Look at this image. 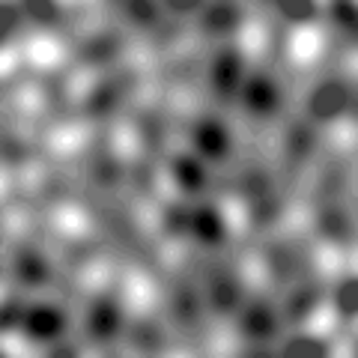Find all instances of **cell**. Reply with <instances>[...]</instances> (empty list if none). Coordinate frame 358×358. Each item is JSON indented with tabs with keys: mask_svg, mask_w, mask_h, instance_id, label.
<instances>
[{
	"mask_svg": "<svg viewBox=\"0 0 358 358\" xmlns=\"http://www.w3.org/2000/svg\"><path fill=\"white\" fill-rule=\"evenodd\" d=\"M346 105H350V93H346V87L338 81L317 87L310 96V110H313V117H320V120L338 117L341 110H346Z\"/></svg>",
	"mask_w": 358,
	"mask_h": 358,
	"instance_id": "cell-1",
	"label": "cell"
},
{
	"mask_svg": "<svg viewBox=\"0 0 358 358\" xmlns=\"http://www.w3.org/2000/svg\"><path fill=\"white\" fill-rule=\"evenodd\" d=\"M245 102H248L251 110L257 114H268V110L278 108V90L272 87V81H266V78H254L245 90Z\"/></svg>",
	"mask_w": 358,
	"mask_h": 358,
	"instance_id": "cell-2",
	"label": "cell"
},
{
	"mask_svg": "<svg viewBox=\"0 0 358 358\" xmlns=\"http://www.w3.org/2000/svg\"><path fill=\"white\" fill-rule=\"evenodd\" d=\"M197 147L203 150L209 159H221V155L230 150L227 131H224L218 122H203V126L197 129Z\"/></svg>",
	"mask_w": 358,
	"mask_h": 358,
	"instance_id": "cell-3",
	"label": "cell"
},
{
	"mask_svg": "<svg viewBox=\"0 0 358 358\" xmlns=\"http://www.w3.org/2000/svg\"><path fill=\"white\" fill-rule=\"evenodd\" d=\"M120 326V317H117V308L110 305V301H99V305L93 308V313H90V331L96 334V338H110V334L117 331Z\"/></svg>",
	"mask_w": 358,
	"mask_h": 358,
	"instance_id": "cell-4",
	"label": "cell"
},
{
	"mask_svg": "<svg viewBox=\"0 0 358 358\" xmlns=\"http://www.w3.org/2000/svg\"><path fill=\"white\" fill-rule=\"evenodd\" d=\"M27 326L36 338H54L63 329V313H57L54 308H36L27 317Z\"/></svg>",
	"mask_w": 358,
	"mask_h": 358,
	"instance_id": "cell-5",
	"label": "cell"
},
{
	"mask_svg": "<svg viewBox=\"0 0 358 358\" xmlns=\"http://www.w3.org/2000/svg\"><path fill=\"white\" fill-rule=\"evenodd\" d=\"M212 81L221 93H230V90H236L239 84V57L236 54H221L215 69H212Z\"/></svg>",
	"mask_w": 358,
	"mask_h": 358,
	"instance_id": "cell-6",
	"label": "cell"
},
{
	"mask_svg": "<svg viewBox=\"0 0 358 358\" xmlns=\"http://www.w3.org/2000/svg\"><path fill=\"white\" fill-rule=\"evenodd\" d=\"M192 227H194V233L203 242H221V236H224L221 218L212 209H200L197 215H194V221H192Z\"/></svg>",
	"mask_w": 358,
	"mask_h": 358,
	"instance_id": "cell-7",
	"label": "cell"
},
{
	"mask_svg": "<svg viewBox=\"0 0 358 358\" xmlns=\"http://www.w3.org/2000/svg\"><path fill=\"white\" fill-rule=\"evenodd\" d=\"M173 173H176V179H179V185L188 188V192H197V188L206 182L203 167H200L197 162H192V159H179V162L173 164Z\"/></svg>",
	"mask_w": 358,
	"mask_h": 358,
	"instance_id": "cell-8",
	"label": "cell"
},
{
	"mask_svg": "<svg viewBox=\"0 0 358 358\" xmlns=\"http://www.w3.org/2000/svg\"><path fill=\"white\" fill-rule=\"evenodd\" d=\"M245 329H248L254 338H268L275 331V317L268 308H251L245 313Z\"/></svg>",
	"mask_w": 358,
	"mask_h": 358,
	"instance_id": "cell-9",
	"label": "cell"
},
{
	"mask_svg": "<svg viewBox=\"0 0 358 358\" xmlns=\"http://www.w3.org/2000/svg\"><path fill=\"white\" fill-rule=\"evenodd\" d=\"M114 51H117V36H96L93 42H87L84 45V57L90 60V63H102V60H108V57H114Z\"/></svg>",
	"mask_w": 358,
	"mask_h": 358,
	"instance_id": "cell-10",
	"label": "cell"
},
{
	"mask_svg": "<svg viewBox=\"0 0 358 358\" xmlns=\"http://www.w3.org/2000/svg\"><path fill=\"white\" fill-rule=\"evenodd\" d=\"M233 24H236V9L233 6H215L206 13V27L212 33H227L233 30Z\"/></svg>",
	"mask_w": 358,
	"mask_h": 358,
	"instance_id": "cell-11",
	"label": "cell"
},
{
	"mask_svg": "<svg viewBox=\"0 0 358 358\" xmlns=\"http://www.w3.org/2000/svg\"><path fill=\"white\" fill-rule=\"evenodd\" d=\"M173 313L179 322H185V326H192L197 320V299L192 289H179L176 293V301H173Z\"/></svg>",
	"mask_w": 358,
	"mask_h": 358,
	"instance_id": "cell-12",
	"label": "cell"
},
{
	"mask_svg": "<svg viewBox=\"0 0 358 358\" xmlns=\"http://www.w3.org/2000/svg\"><path fill=\"white\" fill-rule=\"evenodd\" d=\"M18 275L24 278L27 284H42L45 281V263L36 254H21L18 257Z\"/></svg>",
	"mask_w": 358,
	"mask_h": 358,
	"instance_id": "cell-13",
	"label": "cell"
},
{
	"mask_svg": "<svg viewBox=\"0 0 358 358\" xmlns=\"http://www.w3.org/2000/svg\"><path fill=\"white\" fill-rule=\"evenodd\" d=\"M289 358H320V355H326V343H320V341H310V338H296V341H289L287 343V350H284Z\"/></svg>",
	"mask_w": 358,
	"mask_h": 358,
	"instance_id": "cell-14",
	"label": "cell"
},
{
	"mask_svg": "<svg viewBox=\"0 0 358 358\" xmlns=\"http://www.w3.org/2000/svg\"><path fill=\"white\" fill-rule=\"evenodd\" d=\"M212 299H215V308L218 310H230L233 305H236V287H233V281H227V278H218L215 284H212Z\"/></svg>",
	"mask_w": 358,
	"mask_h": 358,
	"instance_id": "cell-15",
	"label": "cell"
},
{
	"mask_svg": "<svg viewBox=\"0 0 358 358\" xmlns=\"http://www.w3.org/2000/svg\"><path fill=\"white\" fill-rule=\"evenodd\" d=\"M317 305V289H299V293L293 296V301H289V317L293 320H305L308 310Z\"/></svg>",
	"mask_w": 358,
	"mask_h": 358,
	"instance_id": "cell-16",
	"label": "cell"
},
{
	"mask_svg": "<svg viewBox=\"0 0 358 358\" xmlns=\"http://www.w3.org/2000/svg\"><path fill=\"white\" fill-rule=\"evenodd\" d=\"M313 147V134L308 126H293V131H289V152L296 155V159H301V155H308Z\"/></svg>",
	"mask_w": 358,
	"mask_h": 358,
	"instance_id": "cell-17",
	"label": "cell"
},
{
	"mask_svg": "<svg viewBox=\"0 0 358 358\" xmlns=\"http://www.w3.org/2000/svg\"><path fill=\"white\" fill-rule=\"evenodd\" d=\"M278 9L287 15V18H293V21H308V18H313V13H317V6L313 3H308V0H281L278 3Z\"/></svg>",
	"mask_w": 358,
	"mask_h": 358,
	"instance_id": "cell-18",
	"label": "cell"
},
{
	"mask_svg": "<svg viewBox=\"0 0 358 358\" xmlns=\"http://www.w3.org/2000/svg\"><path fill=\"white\" fill-rule=\"evenodd\" d=\"M320 230L326 233V236H334V239L346 236V218H343V212H338V209L326 212V215L320 218Z\"/></svg>",
	"mask_w": 358,
	"mask_h": 358,
	"instance_id": "cell-19",
	"label": "cell"
},
{
	"mask_svg": "<svg viewBox=\"0 0 358 358\" xmlns=\"http://www.w3.org/2000/svg\"><path fill=\"white\" fill-rule=\"evenodd\" d=\"M338 308L343 317H355V308H358V284L355 281H346L338 289Z\"/></svg>",
	"mask_w": 358,
	"mask_h": 358,
	"instance_id": "cell-20",
	"label": "cell"
},
{
	"mask_svg": "<svg viewBox=\"0 0 358 358\" xmlns=\"http://www.w3.org/2000/svg\"><path fill=\"white\" fill-rule=\"evenodd\" d=\"M114 102H117V90L110 84H105V87L96 90L93 99H90V110H93V114H105V110L114 108Z\"/></svg>",
	"mask_w": 358,
	"mask_h": 358,
	"instance_id": "cell-21",
	"label": "cell"
},
{
	"mask_svg": "<svg viewBox=\"0 0 358 358\" xmlns=\"http://www.w3.org/2000/svg\"><path fill=\"white\" fill-rule=\"evenodd\" d=\"M27 13L36 21H42V24H54V21H57V6L48 3V0H30Z\"/></svg>",
	"mask_w": 358,
	"mask_h": 358,
	"instance_id": "cell-22",
	"label": "cell"
},
{
	"mask_svg": "<svg viewBox=\"0 0 358 358\" xmlns=\"http://www.w3.org/2000/svg\"><path fill=\"white\" fill-rule=\"evenodd\" d=\"M275 218H278V200L260 197V203L254 206V221L260 224V227H266V224H272Z\"/></svg>",
	"mask_w": 358,
	"mask_h": 358,
	"instance_id": "cell-23",
	"label": "cell"
},
{
	"mask_svg": "<svg viewBox=\"0 0 358 358\" xmlns=\"http://www.w3.org/2000/svg\"><path fill=\"white\" fill-rule=\"evenodd\" d=\"M126 13L134 21H141V24H152V21H155V6L152 3H143V0H131V3L126 6Z\"/></svg>",
	"mask_w": 358,
	"mask_h": 358,
	"instance_id": "cell-24",
	"label": "cell"
},
{
	"mask_svg": "<svg viewBox=\"0 0 358 358\" xmlns=\"http://www.w3.org/2000/svg\"><path fill=\"white\" fill-rule=\"evenodd\" d=\"M134 341H138V346H143V350H155V346H159V329L150 326V322H141V326L134 329Z\"/></svg>",
	"mask_w": 358,
	"mask_h": 358,
	"instance_id": "cell-25",
	"label": "cell"
},
{
	"mask_svg": "<svg viewBox=\"0 0 358 358\" xmlns=\"http://www.w3.org/2000/svg\"><path fill=\"white\" fill-rule=\"evenodd\" d=\"M268 260H272L275 275L289 278V272H293V260L287 257V251H284V248H268Z\"/></svg>",
	"mask_w": 358,
	"mask_h": 358,
	"instance_id": "cell-26",
	"label": "cell"
},
{
	"mask_svg": "<svg viewBox=\"0 0 358 358\" xmlns=\"http://www.w3.org/2000/svg\"><path fill=\"white\" fill-rule=\"evenodd\" d=\"M245 192H248L251 197H263L268 192V179L263 173H251L248 179H245Z\"/></svg>",
	"mask_w": 358,
	"mask_h": 358,
	"instance_id": "cell-27",
	"label": "cell"
},
{
	"mask_svg": "<svg viewBox=\"0 0 358 358\" xmlns=\"http://www.w3.org/2000/svg\"><path fill=\"white\" fill-rule=\"evenodd\" d=\"M96 176H99V182H102V185H114L117 182V164L102 159V162H99V167H96Z\"/></svg>",
	"mask_w": 358,
	"mask_h": 358,
	"instance_id": "cell-28",
	"label": "cell"
},
{
	"mask_svg": "<svg viewBox=\"0 0 358 358\" xmlns=\"http://www.w3.org/2000/svg\"><path fill=\"white\" fill-rule=\"evenodd\" d=\"M334 15H338L341 24L355 27V6L352 3H338V6H334Z\"/></svg>",
	"mask_w": 358,
	"mask_h": 358,
	"instance_id": "cell-29",
	"label": "cell"
},
{
	"mask_svg": "<svg viewBox=\"0 0 358 358\" xmlns=\"http://www.w3.org/2000/svg\"><path fill=\"white\" fill-rule=\"evenodd\" d=\"M167 227H171L173 233L185 230L188 227V215H185L182 209H171V212H167Z\"/></svg>",
	"mask_w": 358,
	"mask_h": 358,
	"instance_id": "cell-30",
	"label": "cell"
},
{
	"mask_svg": "<svg viewBox=\"0 0 358 358\" xmlns=\"http://www.w3.org/2000/svg\"><path fill=\"white\" fill-rule=\"evenodd\" d=\"M143 126H147V143H150V147H152V143H159V122H155L152 117H147Z\"/></svg>",
	"mask_w": 358,
	"mask_h": 358,
	"instance_id": "cell-31",
	"label": "cell"
},
{
	"mask_svg": "<svg viewBox=\"0 0 358 358\" xmlns=\"http://www.w3.org/2000/svg\"><path fill=\"white\" fill-rule=\"evenodd\" d=\"M15 21H18V15H15V9H3V36H9V30L15 27Z\"/></svg>",
	"mask_w": 358,
	"mask_h": 358,
	"instance_id": "cell-32",
	"label": "cell"
},
{
	"mask_svg": "<svg viewBox=\"0 0 358 358\" xmlns=\"http://www.w3.org/2000/svg\"><path fill=\"white\" fill-rule=\"evenodd\" d=\"M6 159L9 162H18L21 159V147H18L15 141H6Z\"/></svg>",
	"mask_w": 358,
	"mask_h": 358,
	"instance_id": "cell-33",
	"label": "cell"
},
{
	"mask_svg": "<svg viewBox=\"0 0 358 358\" xmlns=\"http://www.w3.org/2000/svg\"><path fill=\"white\" fill-rule=\"evenodd\" d=\"M171 9H173V13H188V9H197V3H194V0H182V3H179V0H173Z\"/></svg>",
	"mask_w": 358,
	"mask_h": 358,
	"instance_id": "cell-34",
	"label": "cell"
},
{
	"mask_svg": "<svg viewBox=\"0 0 358 358\" xmlns=\"http://www.w3.org/2000/svg\"><path fill=\"white\" fill-rule=\"evenodd\" d=\"M15 322H18V308H6L3 310V326L9 329V326H15Z\"/></svg>",
	"mask_w": 358,
	"mask_h": 358,
	"instance_id": "cell-35",
	"label": "cell"
}]
</instances>
